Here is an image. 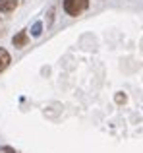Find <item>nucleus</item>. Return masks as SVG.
<instances>
[{"label":"nucleus","mask_w":143,"mask_h":153,"mask_svg":"<svg viewBox=\"0 0 143 153\" xmlns=\"http://www.w3.org/2000/svg\"><path fill=\"white\" fill-rule=\"evenodd\" d=\"M87 8H89V0H64V12L72 18L79 16Z\"/></svg>","instance_id":"obj_1"},{"label":"nucleus","mask_w":143,"mask_h":153,"mask_svg":"<svg viewBox=\"0 0 143 153\" xmlns=\"http://www.w3.org/2000/svg\"><path fill=\"white\" fill-rule=\"evenodd\" d=\"M12 43H14L15 49H23V47L29 43V37H27V31H19L18 35H14V39H12Z\"/></svg>","instance_id":"obj_2"},{"label":"nucleus","mask_w":143,"mask_h":153,"mask_svg":"<svg viewBox=\"0 0 143 153\" xmlns=\"http://www.w3.org/2000/svg\"><path fill=\"white\" fill-rule=\"evenodd\" d=\"M19 0H0V14H10L18 8Z\"/></svg>","instance_id":"obj_3"},{"label":"nucleus","mask_w":143,"mask_h":153,"mask_svg":"<svg viewBox=\"0 0 143 153\" xmlns=\"http://www.w3.org/2000/svg\"><path fill=\"white\" fill-rule=\"evenodd\" d=\"M12 58H10V52L6 49H0V72H4L8 66H10Z\"/></svg>","instance_id":"obj_4"},{"label":"nucleus","mask_w":143,"mask_h":153,"mask_svg":"<svg viewBox=\"0 0 143 153\" xmlns=\"http://www.w3.org/2000/svg\"><path fill=\"white\" fill-rule=\"evenodd\" d=\"M41 31H43V23L41 22H35L33 27H31V35H33V37H39V35H41Z\"/></svg>","instance_id":"obj_5"},{"label":"nucleus","mask_w":143,"mask_h":153,"mask_svg":"<svg viewBox=\"0 0 143 153\" xmlns=\"http://www.w3.org/2000/svg\"><path fill=\"white\" fill-rule=\"evenodd\" d=\"M114 101H116L118 105H122V103H126V101H128V97H126L124 93H116V97H114Z\"/></svg>","instance_id":"obj_6"},{"label":"nucleus","mask_w":143,"mask_h":153,"mask_svg":"<svg viewBox=\"0 0 143 153\" xmlns=\"http://www.w3.org/2000/svg\"><path fill=\"white\" fill-rule=\"evenodd\" d=\"M0 151H2V153H19V151H15L14 147H10V146H4V147H2Z\"/></svg>","instance_id":"obj_7"},{"label":"nucleus","mask_w":143,"mask_h":153,"mask_svg":"<svg viewBox=\"0 0 143 153\" xmlns=\"http://www.w3.org/2000/svg\"><path fill=\"white\" fill-rule=\"evenodd\" d=\"M4 31H6V22H4V19H0V37L4 35Z\"/></svg>","instance_id":"obj_8"}]
</instances>
